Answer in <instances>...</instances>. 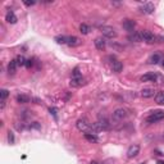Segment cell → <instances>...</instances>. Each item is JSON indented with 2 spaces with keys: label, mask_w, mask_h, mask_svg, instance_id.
Masks as SVG:
<instances>
[{
  "label": "cell",
  "mask_w": 164,
  "mask_h": 164,
  "mask_svg": "<svg viewBox=\"0 0 164 164\" xmlns=\"http://www.w3.org/2000/svg\"><path fill=\"white\" fill-rule=\"evenodd\" d=\"M76 126H77L78 131L85 132V133H95V135H96V129L94 127V124H91L87 119H85V118L78 119L77 123H76Z\"/></svg>",
  "instance_id": "1"
},
{
  "label": "cell",
  "mask_w": 164,
  "mask_h": 164,
  "mask_svg": "<svg viewBox=\"0 0 164 164\" xmlns=\"http://www.w3.org/2000/svg\"><path fill=\"white\" fill-rule=\"evenodd\" d=\"M129 115L128 110L126 109V108H118V109H115L113 111V114H111V118H113V121L115 122H119V121H123V119H126Z\"/></svg>",
  "instance_id": "2"
},
{
  "label": "cell",
  "mask_w": 164,
  "mask_h": 164,
  "mask_svg": "<svg viewBox=\"0 0 164 164\" xmlns=\"http://www.w3.org/2000/svg\"><path fill=\"white\" fill-rule=\"evenodd\" d=\"M162 119H164V110H154L151 111L150 115L146 118L147 123H156V122H160Z\"/></svg>",
  "instance_id": "3"
},
{
  "label": "cell",
  "mask_w": 164,
  "mask_h": 164,
  "mask_svg": "<svg viewBox=\"0 0 164 164\" xmlns=\"http://www.w3.org/2000/svg\"><path fill=\"white\" fill-rule=\"evenodd\" d=\"M94 127L96 131H106V129H109V127H110V123L104 117V118H100L96 123H94Z\"/></svg>",
  "instance_id": "4"
},
{
  "label": "cell",
  "mask_w": 164,
  "mask_h": 164,
  "mask_svg": "<svg viewBox=\"0 0 164 164\" xmlns=\"http://www.w3.org/2000/svg\"><path fill=\"white\" fill-rule=\"evenodd\" d=\"M141 33V37H142V41H145V42L147 44H152L156 41V37L154 36V33L147 31V29H144V31H140Z\"/></svg>",
  "instance_id": "5"
},
{
  "label": "cell",
  "mask_w": 164,
  "mask_h": 164,
  "mask_svg": "<svg viewBox=\"0 0 164 164\" xmlns=\"http://www.w3.org/2000/svg\"><path fill=\"white\" fill-rule=\"evenodd\" d=\"M101 32L106 39H115V37H117L115 29L113 27H109V26H104V27H101Z\"/></svg>",
  "instance_id": "6"
},
{
  "label": "cell",
  "mask_w": 164,
  "mask_h": 164,
  "mask_svg": "<svg viewBox=\"0 0 164 164\" xmlns=\"http://www.w3.org/2000/svg\"><path fill=\"white\" fill-rule=\"evenodd\" d=\"M139 152H140V146H139V145H137V144L131 145V146L128 147V150H127V158H129V159L136 158V156L139 155Z\"/></svg>",
  "instance_id": "7"
},
{
  "label": "cell",
  "mask_w": 164,
  "mask_h": 164,
  "mask_svg": "<svg viewBox=\"0 0 164 164\" xmlns=\"http://www.w3.org/2000/svg\"><path fill=\"white\" fill-rule=\"evenodd\" d=\"M82 44V40L80 37L77 36H68V42H67V45L70 46V47H76V46H80Z\"/></svg>",
  "instance_id": "8"
},
{
  "label": "cell",
  "mask_w": 164,
  "mask_h": 164,
  "mask_svg": "<svg viewBox=\"0 0 164 164\" xmlns=\"http://www.w3.org/2000/svg\"><path fill=\"white\" fill-rule=\"evenodd\" d=\"M122 26H123V28H124L126 31L133 32V29H135V27H136V22L132 21V19H124Z\"/></svg>",
  "instance_id": "9"
},
{
  "label": "cell",
  "mask_w": 164,
  "mask_h": 164,
  "mask_svg": "<svg viewBox=\"0 0 164 164\" xmlns=\"http://www.w3.org/2000/svg\"><path fill=\"white\" fill-rule=\"evenodd\" d=\"M140 10H141V13H144V14H151L154 12V4H152V3H145V4L140 6Z\"/></svg>",
  "instance_id": "10"
},
{
  "label": "cell",
  "mask_w": 164,
  "mask_h": 164,
  "mask_svg": "<svg viewBox=\"0 0 164 164\" xmlns=\"http://www.w3.org/2000/svg\"><path fill=\"white\" fill-rule=\"evenodd\" d=\"M163 60V55L160 54V53H155V54H152L150 58H149V63L150 64H158L159 62H162Z\"/></svg>",
  "instance_id": "11"
},
{
  "label": "cell",
  "mask_w": 164,
  "mask_h": 164,
  "mask_svg": "<svg viewBox=\"0 0 164 164\" xmlns=\"http://www.w3.org/2000/svg\"><path fill=\"white\" fill-rule=\"evenodd\" d=\"M156 78H158V76H156L155 73H146V74H144L140 80H141V82H155Z\"/></svg>",
  "instance_id": "12"
},
{
  "label": "cell",
  "mask_w": 164,
  "mask_h": 164,
  "mask_svg": "<svg viewBox=\"0 0 164 164\" xmlns=\"http://www.w3.org/2000/svg\"><path fill=\"white\" fill-rule=\"evenodd\" d=\"M128 40L129 41H133V42H141L142 41V37H141V33L140 32H131L128 35Z\"/></svg>",
  "instance_id": "13"
},
{
  "label": "cell",
  "mask_w": 164,
  "mask_h": 164,
  "mask_svg": "<svg viewBox=\"0 0 164 164\" xmlns=\"http://www.w3.org/2000/svg\"><path fill=\"white\" fill-rule=\"evenodd\" d=\"M111 69H113V72H115V73L122 72V69H123L122 62H119V60H117V59H114V62H111Z\"/></svg>",
  "instance_id": "14"
},
{
  "label": "cell",
  "mask_w": 164,
  "mask_h": 164,
  "mask_svg": "<svg viewBox=\"0 0 164 164\" xmlns=\"http://www.w3.org/2000/svg\"><path fill=\"white\" fill-rule=\"evenodd\" d=\"M106 46V42L105 40L103 39V37H98V39H95V47L98 50H104Z\"/></svg>",
  "instance_id": "15"
},
{
  "label": "cell",
  "mask_w": 164,
  "mask_h": 164,
  "mask_svg": "<svg viewBox=\"0 0 164 164\" xmlns=\"http://www.w3.org/2000/svg\"><path fill=\"white\" fill-rule=\"evenodd\" d=\"M154 94H155V90L154 88H144L142 91H141V96L142 98H145V99H149V98H152L154 96Z\"/></svg>",
  "instance_id": "16"
},
{
  "label": "cell",
  "mask_w": 164,
  "mask_h": 164,
  "mask_svg": "<svg viewBox=\"0 0 164 164\" xmlns=\"http://www.w3.org/2000/svg\"><path fill=\"white\" fill-rule=\"evenodd\" d=\"M5 21L8 22V23H10V24H14V23H17L18 18L16 17V14H14L13 12H8V13H6V16H5Z\"/></svg>",
  "instance_id": "17"
},
{
  "label": "cell",
  "mask_w": 164,
  "mask_h": 164,
  "mask_svg": "<svg viewBox=\"0 0 164 164\" xmlns=\"http://www.w3.org/2000/svg\"><path fill=\"white\" fill-rule=\"evenodd\" d=\"M83 85V78H70V86L72 87H81Z\"/></svg>",
  "instance_id": "18"
},
{
  "label": "cell",
  "mask_w": 164,
  "mask_h": 164,
  "mask_svg": "<svg viewBox=\"0 0 164 164\" xmlns=\"http://www.w3.org/2000/svg\"><path fill=\"white\" fill-rule=\"evenodd\" d=\"M17 67H18V64H17L16 59L10 60V63L8 64V73L9 74H14V73H16V70H17Z\"/></svg>",
  "instance_id": "19"
},
{
  "label": "cell",
  "mask_w": 164,
  "mask_h": 164,
  "mask_svg": "<svg viewBox=\"0 0 164 164\" xmlns=\"http://www.w3.org/2000/svg\"><path fill=\"white\" fill-rule=\"evenodd\" d=\"M155 103L159 105H164V91H159L155 94Z\"/></svg>",
  "instance_id": "20"
},
{
  "label": "cell",
  "mask_w": 164,
  "mask_h": 164,
  "mask_svg": "<svg viewBox=\"0 0 164 164\" xmlns=\"http://www.w3.org/2000/svg\"><path fill=\"white\" fill-rule=\"evenodd\" d=\"M91 31V28H90V26L88 24H86V23H82L81 26H80V32L82 33V35H87L88 32Z\"/></svg>",
  "instance_id": "21"
},
{
  "label": "cell",
  "mask_w": 164,
  "mask_h": 164,
  "mask_svg": "<svg viewBox=\"0 0 164 164\" xmlns=\"http://www.w3.org/2000/svg\"><path fill=\"white\" fill-rule=\"evenodd\" d=\"M85 139L90 142H98V136L95 133H85Z\"/></svg>",
  "instance_id": "22"
},
{
  "label": "cell",
  "mask_w": 164,
  "mask_h": 164,
  "mask_svg": "<svg viewBox=\"0 0 164 164\" xmlns=\"http://www.w3.org/2000/svg\"><path fill=\"white\" fill-rule=\"evenodd\" d=\"M29 96L27 95H18L17 96V101L18 103H21V104H26V103H29Z\"/></svg>",
  "instance_id": "23"
},
{
  "label": "cell",
  "mask_w": 164,
  "mask_h": 164,
  "mask_svg": "<svg viewBox=\"0 0 164 164\" xmlns=\"http://www.w3.org/2000/svg\"><path fill=\"white\" fill-rule=\"evenodd\" d=\"M16 60H17L18 67H22V65H26V62H27V59H26L23 55H18V57L16 58Z\"/></svg>",
  "instance_id": "24"
},
{
  "label": "cell",
  "mask_w": 164,
  "mask_h": 164,
  "mask_svg": "<svg viewBox=\"0 0 164 164\" xmlns=\"http://www.w3.org/2000/svg\"><path fill=\"white\" fill-rule=\"evenodd\" d=\"M55 41L58 44H67L68 42V36H57L55 37Z\"/></svg>",
  "instance_id": "25"
},
{
  "label": "cell",
  "mask_w": 164,
  "mask_h": 164,
  "mask_svg": "<svg viewBox=\"0 0 164 164\" xmlns=\"http://www.w3.org/2000/svg\"><path fill=\"white\" fill-rule=\"evenodd\" d=\"M9 96V91L8 90H5V88H3L1 91H0V99L1 100H5L6 98Z\"/></svg>",
  "instance_id": "26"
},
{
  "label": "cell",
  "mask_w": 164,
  "mask_h": 164,
  "mask_svg": "<svg viewBox=\"0 0 164 164\" xmlns=\"http://www.w3.org/2000/svg\"><path fill=\"white\" fill-rule=\"evenodd\" d=\"M80 77H82L80 69H78V68H74L73 72H72V78H80Z\"/></svg>",
  "instance_id": "27"
},
{
  "label": "cell",
  "mask_w": 164,
  "mask_h": 164,
  "mask_svg": "<svg viewBox=\"0 0 164 164\" xmlns=\"http://www.w3.org/2000/svg\"><path fill=\"white\" fill-rule=\"evenodd\" d=\"M32 65H33V60H32V59H27V62H26V65L24 67H27V68H31Z\"/></svg>",
  "instance_id": "28"
},
{
  "label": "cell",
  "mask_w": 164,
  "mask_h": 164,
  "mask_svg": "<svg viewBox=\"0 0 164 164\" xmlns=\"http://www.w3.org/2000/svg\"><path fill=\"white\" fill-rule=\"evenodd\" d=\"M8 139H9L10 142H14V137H13V133H12V132L8 133Z\"/></svg>",
  "instance_id": "29"
},
{
  "label": "cell",
  "mask_w": 164,
  "mask_h": 164,
  "mask_svg": "<svg viewBox=\"0 0 164 164\" xmlns=\"http://www.w3.org/2000/svg\"><path fill=\"white\" fill-rule=\"evenodd\" d=\"M50 113H53V115L57 118V109L55 108H50Z\"/></svg>",
  "instance_id": "30"
},
{
  "label": "cell",
  "mask_w": 164,
  "mask_h": 164,
  "mask_svg": "<svg viewBox=\"0 0 164 164\" xmlns=\"http://www.w3.org/2000/svg\"><path fill=\"white\" fill-rule=\"evenodd\" d=\"M33 4H35V1H32V0H31V1H24V5L26 6H31Z\"/></svg>",
  "instance_id": "31"
},
{
  "label": "cell",
  "mask_w": 164,
  "mask_h": 164,
  "mask_svg": "<svg viewBox=\"0 0 164 164\" xmlns=\"http://www.w3.org/2000/svg\"><path fill=\"white\" fill-rule=\"evenodd\" d=\"M0 108H1V109L5 108V100H1V105H0Z\"/></svg>",
  "instance_id": "32"
},
{
  "label": "cell",
  "mask_w": 164,
  "mask_h": 164,
  "mask_svg": "<svg viewBox=\"0 0 164 164\" xmlns=\"http://www.w3.org/2000/svg\"><path fill=\"white\" fill-rule=\"evenodd\" d=\"M90 164H101V163H99V162H96V160H92V162Z\"/></svg>",
  "instance_id": "33"
},
{
  "label": "cell",
  "mask_w": 164,
  "mask_h": 164,
  "mask_svg": "<svg viewBox=\"0 0 164 164\" xmlns=\"http://www.w3.org/2000/svg\"><path fill=\"white\" fill-rule=\"evenodd\" d=\"M158 164H164L163 160H158Z\"/></svg>",
  "instance_id": "34"
},
{
  "label": "cell",
  "mask_w": 164,
  "mask_h": 164,
  "mask_svg": "<svg viewBox=\"0 0 164 164\" xmlns=\"http://www.w3.org/2000/svg\"><path fill=\"white\" fill-rule=\"evenodd\" d=\"M162 67H163V68H164V59H163V60H162Z\"/></svg>",
  "instance_id": "35"
}]
</instances>
